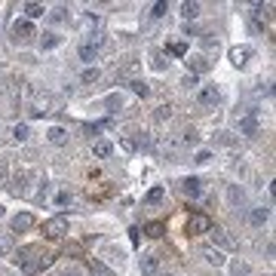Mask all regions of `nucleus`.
Instances as JSON below:
<instances>
[{"mask_svg":"<svg viewBox=\"0 0 276 276\" xmlns=\"http://www.w3.org/2000/svg\"><path fill=\"white\" fill-rule=\"evenodd\" d=\"M22 270H25L28 276H37L40 270H46L52 264V252L49 249H43V246H25V249H19L16 252V258H13Z\"/></svg>","mask_w":276,"mask_h":276,"instance_id":"nucleus-1","label":"nucleus"},{"mask_svg":"<svg viewBox=\"0 0 276 276\" xmlns=\"http://www.w3.org/2000/svg\"><path fill=\"white\" fill-rule=\"evenodd\" d=\"M31 37H37L34 25H31L28 19H16V22H13V43H16V46H28Z\"/></svg>","mask_w":276,"mask_h":276,"instance_id":"nucleus-2","label":"nucleus"},{"mask_svg":"<svg viewBox=\"0 0 276 276\" xmlns=\"http://www.w3.org/2000/svg\"><path fill=\"white\" fill-rule=\"evenodd\" d=\"M43 233L49 239H62L68 233V218L65 215H52L49 221H43Z\"/></svg>","mask_w":276,"mask_h":276,"instance_id":"nucleus-3","label":"nucleus"},{"mask_svg":"<svg viewBox=\"0 0 276 276\" xmlns=\"http://www.w3.org/2000/svg\"><path fill=\"white\" fill-rule=\"evenodd\" d=\"M187 233H190V236H197V233H212V218H209V215H203V212L190 215V221H187Z\"/></svg>","mask_w":276,"mask_h":276,"instance_id":"nucleus-4","label":"nucleus"},{"mask_svg":"<svg viewBox=\"0 0 276 276\" xmlns=\"http://www.w3.org/2000/svg\"><path fill=\"white\" fill-rule=\"evenodd\" d=\"M218 101H221V89L218 86H203L200 89V105L203 108H215Z\"/></svg>","mask_w":276,"mask_h":276,"instance_id":"nucleus-5","label":"nucleus"},{"mask_svg":"<svg viewBox=\"0 0 276 276\" xmlns=\"http://www.w3.org/2000/svg\"><path fill=\"white\" fill-rule=\"evenodd\" d=\"M239 132H243L246 138H255L258 135V114L255 111H249L243 120H239Z\"/></svg>","mask_w":276,"mask_h":276,"instance_id":"nucleus-6","label":"nucleus"},{"mask_svg":"<svg viewBox=\"0 0 276 276\" xmlns=\"http://www.w3.org/2000/svg\"><path fill=\"white\" fill-rule=\"evenodd\" d=\"M98 55H101V40H86L80 46V59L83 62H95Z\"/></svg>","mask_w":276,"mask_h":276,"instance_id":"nucleus-7","label":"nucleus"},{"mask_svg":"<svg viewBox=\"0 0 276 276\" xmlns=\"http://www.w3.org/2000/svg\"><path fill=\"white\" fill-rule=\"evenodd\" d=\"M249 59H252V46H233V49H230V62L236 68L249 65Z\"/></svg>","mask_w":276,"mask_h":276,"instance_id":"nucleus-8","label":"nucleus"},{"mask_svg":"<svg viewBox=\"0 0 276 276\" xmlns=\"http://www.w3.org/2000/svg\"><path fill=\"white\" fill-rule=\"evenodd\" d=\"M31 227H34V215L22 212V215L13 218V233H25V230H31Z\"/></svg>","mask_w":276,"mask_h":276,"instance_id":"nucleus-9","label":"nucleus"},{"mask_svg":"<svg viewBox=\"0 0 276 276\" xmlns=\"http://www.w3.org/2000/svg\"><path fill=\"white\" fill-rule=\"evenodd\" d=\"M181 190L187 193L190 200H197L200 193H203V181H200V178H184V181H181Z\"/></svg>","mask_w":276,"mask_h":276,"instance_id":"nucleus-10","label":"nucleus"},{"mask_svg":"<svg viewBox=\"0 0 276 276\" xmlns=\"http://www.w3.org/2000/svg\"><path fill=\"white\" fill-rule=\"evenodd\" d=\"M206 68H209V62H206V55H187V71L190 74H203L206 71Z\"/></svg>","mask_w":276,"mask_h":276,"instance_id":"nucleus-11","label":"nucleus"},{"mask_svg":"<svg viewBox=\"0 0 276 276\" xmlns=\"http://www.w3.org/2000/svg\"><path fill=\"white\" fill-rule=\"evenodd\" d=\"M249 221L255 224V227H261V224H267V221H270V209H264V206H255V209L249 212Z\"/></svg>","mask_w":276,"mask_h":276,"instance_id":"nucleus-12","label":"nucleus"},{"mask_svg":"<svg viewBox=\"0 0 276 276\" xmlns=\"http://www.w3.org/2000/svg\"><path fill=\"white\" fill-rule=\"evenodd\" d=\"M59 43H62V37H59L55 31H43V34H40V49H43V52H46V49H55Z\"/></svg>","mask_w":276,"mask_h":276,"instance_id":"nucleus-13","label":"nucleus"},{"mask_svg":"<svg viewBox=\"0 0 276 276\" xmlns=\"http://www.w3.org/2000/svg\"><path fill=\"white\" fill-rule=\"evenodd\" d=\"M157 270H160V258L157 255H144L141 258V273L144 276H157Z\"/></svg>","mask_w":276,"mask_h":276,"instance_id":"nucleus-14","label":"nucleus"},{"mask_svg":"<svg viewBox=\"0 0 276 276\" xmlns=\"http://www.w3.org/2000/svg\"><path fill=\"white\" fill-rule=\"evenodd\" d=\"M46 138H49L55 147H62V144H68V129H62V126H52V129L46 132Z\"/></svg>","mask_w":276,"mask_h":276,"instance_id":"nucleus-15","label":"nucleus"},{"mask_svg":"<svg viewBox=\"0 0 276 276\" xmlns=\"http://www.w3.org/2000/svg\"><path fill=\"white\" fill-rule=\"evenodd\" d=\"M163 200H166V187H163V184L151 187V190H147V197H144V203H147V206H157V203H163Z\"/></svg>","mask_w":276,"mask_h":276,"instance_id":"nucleus-16","label":"nucleus"},{"mask_svg":"<svg viewBox=\"0 0 276 276\" xmlns=\"http://www.w3.org/2000/svg\"><path fill=\"white\" fill-rule=\"evenodd\" d=\"M166 55H187V43H184V40L166 43Z\"/></svg>","mask_w":276,"mask_h":276,"instance_id":"nucleus-17","label":"nucleus"},{"mask_svg":"<svg viewBox=\"0 0 276 276\" xmlns=\"http://www.w3.org/2000/svg\"><path fill=\"white\" fill-rule=\"evenodd\" d=\"M111 151H114V144H111V141H95V144H92V154H95L98 160L111 157Z\"/></svg>","mask_w":276,"mask_h":276,"instance_id":"nucleus-18","label":"nucleus"},{"mask_svg":"<svg viewBox=\"0 0 276 276\" xmlns=\"http://www.w3.org/2000/svg\"><path fill=\"white\" fill-rule=\"evenodd\" d=\"M43 13H46L43 3H25V16H28V22H31V19H40Z\"/></svg>","mask_w":276,"mask_h":276,"instance_id":"nucleus-19","label":"nucleus"},{"mask_svg":"<svg viewBox=\"0 0 276 276\" xmlns=\"http://www.w3.org/2000/svg\"><path fill=\"white\" fill-rule=\"evenodd\" d=\"M181 16L187 19V22H193L200 16V3H181Z\"/></svg>","mask_w":276,"mask_h":276,"instance_id":"nucleus-20","label":"nucleus"},{"mask_svg":"<svg viewBox=\"0 0 276 276\" xmlns=\"http://www.w3.org/2000/svg\"><path fill=\"white\" fill-rule=\"evenodd\" d=\"M98 77H101V71H98V68H86V71L80 74V83H86V86H89V83H95Z\"/></svg>","mask_w":276,"mask_h":276,"instance_id":"nucleus-21","label":"nucleus"},{"mask_svg":"<svg viewBox=\"0 0 276 276\" xmlns=\"http://www.w3.org/2000/svg\"><path fill=\"white\" fill-rule=\"evenodd\" d=\"M203 255H206V261H209V264H215V267H221V264H224V255L218 249H206Z\"/></svg>","mask_w":276,"mask_h":276,"instance_id":"nucleus-22","label":"nucleus"},{"mask_svg":"<svg viewBox=\"0 0 276 276\" xmlns=\"http://www.w3.org/2000/svg\"><path fill=\"white\" fill-rule=\"evenodd\" d=\"M163 230H166V227H163V224H160V221H151V224H147V227H144V233H147V236H151V239H160V236H163Z\"/></svg>","mask_w":276,"mask_h":276,"instance_id":"nucleus-23","label":"nucleus"},{"mask_svg":"<svg viewBox=\"0 0 276 276\" xmlns=\"http://www.w3.org/2000/svg\"><path fill=\"white\" fill-rule=\"evenodd\" d=\"M212 236H215V243H218V246H221V249H233V239H230V236L224 233V230H215V233H212Z\"/></svg>","mask_w":276,"mask_h":276,"instance_id":"nucleus-24","label":"nucleus"},{"mask_svg":"<svg viewBox=\"0 0 276 276\" xmlns=\"http://www.w3.org/2000/svg\"><path fill=\"white\" fill-rule=\"evenodd\" d=\"M13 138H16V141H25V138H28V123L13 126Z\"/></svg>","mask_w":276,"mask_h":276,"instance_id":"nucleus-25","label":"nucleus"},{"mask_svg":"<svg viewBox=\"0 0 276 276\" xmlns=\"http://www.w3.org/2000/svg\"><path fill=\"white\" fill-rule=\"evenodd\" d=\"M166 13H169V3H163V0H160V3H154V6H151V16H154V19H163Z\"/></svg>","mask_w":276,"mask_h":276,"instance_id":"nucleus-26","label":"nucleus"},{"mask_svg":"<svg viewBox=\"0 0 276 276\" xmlns=\"http://www.w3.org/2000/svg\"><path fill=\"white\" fill-rule=\"evenodd\" d=\"M233 276H252V267H249V264H233Z\"/></svg>","mask_w":276,"mask_h":276,"instance_id":"nucleus-27","label":"nucleus"},{"mask_svg":"<svg viewBox=\"0 0 276 276\" xmlns=\"http://www.w3.org/2000/svg\"><path fill=\"white\" fill-rule=\"evenodd\" d=\"M169 62H163V52H154V71H166Z\"/></svg>","mask_w":276,"mask_h":276,"instance_id":"nucleus-28","label":"nucleus"},{"mask_svg":"<svg viewBox=\"0 0 276 276\" xmlns=\"http://www.w3.org/2000/svg\"><path fill=\"white\" fill-rule=\"evenodd\" d=\"M132 92H135V95H147V92H151V89H147V83H141V80H135V83H132Z\"/></svg>","mask_w":276,"mask_h":276,"instance_id":"nucleus-29","label":"nucleus"},{"mask_svg":"<svg viewBox=\"0 0 276 276\" xmlns=\"http://www.w3.org/2000/svg\"><path fill=\"white\" fill-rule=\"evenodd\" d=\"M105 105H108V108H123V95H117V92H114V95L105 98Z\"/></svg>","mask_w":276,"mask_h":276,"instance_id":"nucleus-30","label":"nucleus"},{"mask_svg":"<svg viewBox=\"0 0 276 276\" xmlns=\"http://www.w3.org/2000/svg\"><path fill=\"white\" fill-rule=\"evenodd\" d=\"M212 160V151H197V157H193V163H200V166H206Z\"/></svg>","mask_w":276,"mask_h":276,"instance_id":"nucleus-31","label":"nucleus"},{"mask_svg":"<svg viewBox=\"0 0 276 276\" xmlns=\"http://www.w3.org/2000/svg\"><path fill=\"white\" fill-rule=\"evenodd\" d=\"M9 249H13V239H9V236H0V255H9Z\"/></svg>","mask_w":276,"mask_h":276,"instance_id":"nucleus-32","label":"nucleus"},{"mask_svg":"<svg viewBox=\"0 0 276 276\" xmlns=\"http://www.w3.org/2000/svg\"><path fill=\"white\" fill-rule=\"evenodd\" d=\"M55 203H59V206H68V203H71V193H68V190H62L59 197H55Z\"/></svg>","mask_w":276,"mask_h":276,"instance_id":"nucleus-33","label":"nucleus"},{"mask_svg":"<svg viewBox=\"0 0 276 276\" xmlns=\"http://www.w3.org/2000/svg\"><path fill=\"white\" fill-rule=\"evenodd\" d=\"M197 83H200L197 74H187V77H184V86H197Z\"/></svg>","mask_w":276,"mask_h":276,"instance_id":"nucleus-34","label":"nucleus"},{"mask_svg":"<svg viewBox=\"0 0 276 276\" xmlns=\"http://www.w3.org/2000/svg\"><path fill=\"white\" fill-rule=\"evenodd\" d=\"M65 13H68V9H55V13H52V22H62V19H65Z\"/></svg>","mask_w":276,"mask_h":276,"instance_id":"nucleus-35","label":"nucleus"},{"mask_svg":"<svg viewBox=\"0 0 276 276\" xmlns=\"http://www.w3.org/2000/svg\"><path fill=\"white\" fill-rule=\"evenodd\" d=\"M0 218H3V206H0Z\"/></svg>","mask_w":276,"mask_h":276,"instance_id":"nucleus-36","label":"nucleus"},{"mask_svg":"<svg viewBox=\"0 0 276 276\" xmlns=\"http://www.w3.org/2000/svg\"><path fill=\"white\" fill-rule=\"evenodd\" d=\"M65 276H77V273H65Z\"/></svg>","mask_w":276,"mask_h":276,"instance_id":"nucleus-37","label":"nucleus"},{"mask_svg":"<svg viewBox=\"0 0 276 276\" xmlns=\"http://www.w3.org/2000/svg\"><path fill=\"white\" fill-rule=\"evenodd\" d=\"M163 276H169V273H163Z\"/></svg>","mask_w":276,"mask_h":276,"instance_id":"nucleus-38","label":"nucleus"}]
</instances>
